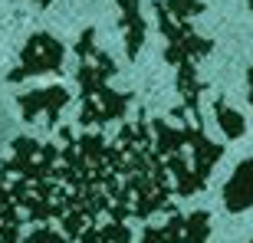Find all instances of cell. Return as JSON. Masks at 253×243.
<instances>
[{"label":"cell","instance_id":"1","mask_svg":"<svg viewBox=\"0 0 253 243\" xmlns=\"http://www.w3.org/2000/svg\"><path fill=\"white\" fill-rule=\"evenodd\" d=\"M76 49L83 56V69H79V82H83V125L119 119L125 109V99L112 95V89L105 85V76L112 73V59L95 49L92 30L79 37V46Z\"/></svg>","mask_w":253,"mask_h":243},{"label":"cell","instance_id":"2","mask_svg":"<svg viewBox=\"0 0 253 243\" xmlns=\"http://www.w3.org/2000/svg\"><path fill=\"white\" fill-rule=\"evenodd\" d=\"M59 66H63V46L53 37H33L23 49V56H20V66L10 73V82L40 73H56Z\"/></svg>","mask_w":253,"mask_h":243},{"label":"cell","instance_id":"3","mask_svg":"<svg viewBox=\"0 0 253 243\" xmlns=\"http://www.w3.org/2000/svg\"><path fill=\"white\" fill-rule=\"evenodd\" d=\"M69 102V92L66 89H59V85H53V89H40V92L33 95H20V109H23V115H27L30 122L33 119H43L46 122H56L59 119V109Z\"/></svg>","mask_w":253,"mask_h":243},{"label":"cell","instance_id":"4","mask_svg":"<svg viewBox=\"0 0 253 243\" xmlns=\"http://www.w3.org/2000/svg\"><path fill=\"white\" fill-rule=\"evenodd\" d=\"M27 243H63V237H59L56 230H49V227H37Z\"/></svg>","mask_w":253,"mask_h":243}]
</instances>
